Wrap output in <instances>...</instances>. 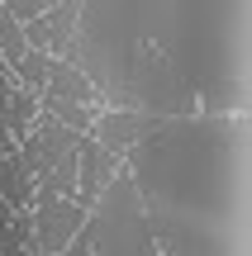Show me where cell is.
Listing matches in <instances>:
<instances>
[{
    "label": "cell",
    "mask_w": 252,
    "mask_h": 256,
    "mask_svg": "<svg viewBox=\"0 0 252 256\" xmlns=\"http://www.w3.org/2000/svg\"><path fill=\"white\" fill-rule=\"evenodd\" d=\"M62 62L100 100L152 119H195V110L219 114L243 104L233 38L205 5H81Z\"/></svg>",
    "instance_id": "obj_1"
},
{
    "label": "cell",
    "mask_w": 252,
    "mask_h": 256,
    "mask_svg": "<svg viewBox=\"0 0 252 256\" xmlns=\"http://www.w3.org/2000/svg\"><path fill=\"white\" fill-rule=\"evenodd\" d=\"M157 256H233L238 124L167 119L129 152Z\"/></svg>",
    "instance_id": "obj_2"
},
{
    "label": "cell",
    "mask_w": 252,
    "mask_h": 256,
    "mask_svg": "<svg viewBox=\"0 0 252 256\" xmlns=\"http://www.w3.org/2000/svg\"><path fill=\"white\" fill-rule=\"evenodd\" d=\"M81 232L91 242V256H157V242L148 232V214L138 204V185H133L129 166H119L114 180L100 190V200L86 209Z\"/></svg>",
    "instance_id": "obj_3"
},
{
    "label": "cell",
    "mask_w": 252,
    "mask_h": 256,
    "mask_svg": "<svg viewBox=\"0 0 252 256\" xmlns=\"http://www.w3.org/2000/svg\"><path fill=\"white\" fill-rule=\"evenodd\" d=\"M29 218H34V256H62L67 242L81 232L86 209H81L76 200H62V194H53V190L38 185Z\"/></svg>",
    "instance_id": "obj_4"
},
{
    "label": "cell",
    "mask_w": 252,
    "mask_h": 256,
    "mask_svg": "<svg viewBox=\"0 0 252 256\" xmlns=\"http://www.w3.org/2000/svg\"><path fill=\"white\" fill-rule=\"evenodd\" d=\"M162 124H167V119H152V114H133V110H110V114H95L91 138H95V142H100L110 156H129L133 147H138L148 133H157Z\"/></svg>",
    "instance_id": "obj_5"
},
{
    "label": "cell",
    "mask_w": 252,
    "mask_h": 256,
    "mask_svg": "<svg viewBox=\"0 0 252 256\" xmlns=\"http://www.w3.org/2000/svg\"><path fill=\"white\" fill-rule=\"evenodd\" d=\"M114 171H119V156H110L91 133H86L81 147H76V204L91 209V204L100 200V190L114 180Z\"/></svg>",
    "instance_id": "obj_6"
},
{
    "label": "cell",
    "mask_w": 252,
    "mask_h": 256,
    "mask_svg": "<svg viewBox=\"0 0 252 256\" xmlns=\"http://www.w3.org/2000/svg\"><path fill=\"white\" fill-rule=\"evenodd\" d=\"M38 95H48V100H67V104H81V110H91V114L100 110V90H95V86L86 81L72 62H62V57L48 62V86H43Z\"/></svg>",
    "instance_id": "obj_7"
},
{
    "label": "cell",
    "mask_w": 252,
    "mask_h": 256,
    "mask_svg": "<svg viewBox=\"0 0 252 256\" xmlns=\"http://www.w3.org/2000/svg\"><path fill=\"white\" fill-rule=\"evenodd\" d=\"M76 24H81V5H76V0H67V5H48V14H43L48 57H53V52H62V48L76 38Z\"/></svg>",
    "instance_id": "obj_8"
},
{
    "label": "cell",
    "mask_w": 252,
    "mask_h": 256,
    "mask_svg": "<svg viewBox=\"0 0 252 256\" xmlns=\"http://www.w3.org/2000/svg\"><path fill=\"white\" fill-rule=\"evenodd\" d=\"M0 200L10 204V209H34V180L29 176H19L15 156H0Z\"/></svg>",
    "instance_id": "obj_9"
},
{
    "label": "cell",
    "mask_w": 252,
    "mask_h": 256,
    "mask_svg": "<svg viewBox=\"0 0 252 256\" xmlns=\"http://www.w3.org/2000/svg\"><path fill=\"white\" fill-rule=\"evenodd\" d=\"M24 52H29V43H24V28H19L15 19H10V10L0 5V57H5V72H10V76L19 72Z\"/></svg>",
    "instance_id": "obj_10"
},
{
    "label": "cell",
    "mask_w": 252,
    "mask_h": 256,
    "mask_svg": "<svg viewBox=\"0 0 252 256\" xmlns=\"http://www.w3.org/2000/svg\"><path fill=\"white\" fill-rule=\"evenodd\" d=\"M48 62H53L48 52L29 48V52H24V62H19V72H15V81L24 86V90H34V95H38V90L48 86Z\"/></svg>",
    "instance_id": "obj_11"
},
{
    "label": "cell",
    "mask_w": 252,
    "mask_h": 256,
    "mask_svg": "<svg viewBox=\"0 0 252 256\" xmlns=\"http://www.w3.org/2000/svg\"><path fill=\"white\" fill-rule=\"evenodd\" d=\"M62 256H91V242H86V232H76L72 242H67V252Z\"/></svg>",
    "instance_id": "obj_12"
}]
</instances>
